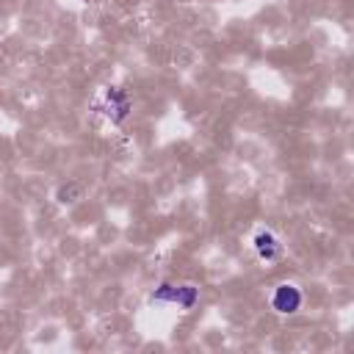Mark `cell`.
Returning a JSON list of instances; mask_svg holds the SVG:
<instances>
[{
	"label": "cell",
	"instance_id": "277c9868",
	"mask_svg": "<svg viewBox=\"0 0 354 354\" xmlns=\"http://www.w3.org/2000/svg\"><path fill=\"white\" fill-rule=\"evenodd\" d=\"M252 246H254L257 257L266 260V263H274L282 254V243H279V238L271 230H257L254 238H252Z\"/></svg>",
	"mask_w": 354,
	"mask_h": 354
},
{
	"label": "cell",
	"instance_id": "3957f363",
	"mask_svg": "<svg viewBox=\"0 0 354 354\" xmlns=\"http://www.w3.org/2000/svg\"><path fill=\"white\" fill-rule=\"evenodd\" d=\"M97 108L111 122H122L127 116V111H130V100H127V94L122 88H105L102 97H100V102H97Z\"/></svg>",
	"mask_w": 354,
	"mask_h": 354
},
{
	"label": "cell",
	"instance_id": "7a4b0ae2",
	"mask_svg": "<svg viewBox=\"0 0 354 354\" xmlns=\"http://www.w3.org/2000/svg\"><path fill=\"white\" fill-rule=\"evenodd\" d=\"M271 307L279 315H293L301 307V290L296 285H290V282H279L274 288V293H271Z\"/></svg>",
	"mask_w": 354,
	"mask_h": 354
},
{
	"label": "cell",
	"instance_id": "6da1fadb",
	"mask_svg": "<svg viewBox=\"0 0 354 354\" xmlns=\"http://www.w3.org/2000/svg\"><path fill=\"white\" fill-rule=\"evenodd\" d=\"M152 301H158V304H177L180 310H191L199 301V288L191 285V282H183V285L163 282L160 288H155Z\"/></svg>",
	"mask_w": 354,
	"mask_h": 354
},
{
	"label": "cell",
	"instance_id": "5b68a950",
	"mask_svg": "<svg viewBox=\"0 0 354 354\" xmlns=\"http://www.w3.org/2000/svg\"><path fill=\"white\" fill-rule=\"evenodd\" d=\"M80 196H83L80 183H66V185H61V188L55 191V199H58L61 205H72V202H77Z\"/></svg>",
	"mask_w": 354,
	"mask_h": 354
}]
</instances>
